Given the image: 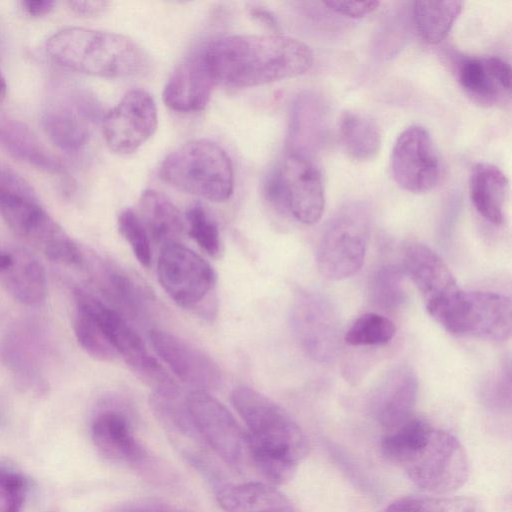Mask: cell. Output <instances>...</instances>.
Instances as JSON below:
<instances>
[{"mask_svg":"<svg viewBox=\"0 0 512 512\" xmlns=\"http://www.w3.org/2000/svg\"><path fill=\"white\" fill-rule=\"evenodd\" d=\"M47 53L58 64L87 75L122 78L145 70V51L131 38L112 32L67 27L46 43Z\"/></svg>","mask_w":512,"mask_h":512,"instance_id":"obj_2","label":"cell"},{"mask_svg":"<svg viewBox=\"0 0 512 512\" xmlns=\"http://www.w3.org/2000/svg\"><path fill=\"white\" fill-rule=\"evenodd\" d=\"M74 299L78 310L92 316L102 327L119 356L153 391L163 390L175 382L160 363L149 354L139 334L117 310L108 307L92 294L77 289Z\"/></svg>","mask_w":512,"mask_h":512,"instance_id":"obj_9","label":"cell"},{"mask_svg":"<svg viewBox=\"0 0 512 512\" xmlns=\"http://www.w3.org/2000/svg\"><path fill=\"white\" fill-rule=\"evenodd\" d=\"M432 429L425 421L412 417L382 438L381 453L391 463L404 467L427 443Z\"/></svg>","mask_w":512,"mask_h":512,"instance_id":"obj_29","label":"cell"},{"mask_svg":"<svg viewBox=\"0 0 512 512\" xmlns=\"http://www.w3.org/2000/svg\"><path fill=\"white\" fill-rule=\"evenodd\" d=\"M216 85L254 87L299 76L313 53L304 42L281 34L224 36L203 47Z\"/></svg>","mask_w":512,"mask_h":512,"instance_id":"obj_1","label":"cell"},{"mask_svg":"<svg viewBox=\"0 0 512 512\" xmlns=\"http://www.w3.org/2000/svg\"><path fill=\"white\" fill-rule=\"evenodd\" d=\"M42 124L50 140L63 150H78L89 138L85 117L66 107L49 108L43 114Z\"/></svg>","mask_w":512,"mask_h":512,"instance_id":"obj_30","label":"cell"},{"mask_svg":"<svg viewBox=\"0 0 512 512\" xmlns=\"http://www.w3.org/2000/svg\"><path fill=\"white\" fill-rule=\"evenodd\" d=\"M103 268V285L109 297L129 315L142 316L149 300L146 289L120 267L108 264Z\"/></svg>","mask_w":512,"mask_h":512,"instance_id":"obj_31","label":"cell"},{"mask_svg":"<svg viewBox=\"0 0 512 512\" xmlns=\"http://www.w3.org/2000/svg\"><path fill=\"white\" fill-rule=\"evenodd\" d=\"M107 512H186L156 500H138L116 505Z\"/></svg>","mask_w":512,"mask_h":512,"instance_id":"obj_42","label":"cell"},{"mask_svg":"<svg viewBox=\"0 0 512 512\" xmlns=\"http://www.w3.org/2000/svg\"><path fill=\"white\" fill-rule=\"evenodd\" d=\"M230 400L246 424L248 450L261 451L298 464L309 452L299 425L278 404L247 386L233 389Z\"/></svg>","mask_w":512,"mask_h":512,"instance_id":"obj_4","label":"cell"},{"mask_svg":"<svg viewBox=\"0 0 512 512\" xmlns=\"http://www.w3.org/2000/svg\"><path fill=\"white\" fill-rule=\"evenodd\" d=\"M394 323L378 313L369 312L358 317L347 330L344 340L351 346H379L395 336Z\"/></svg>","mask_w":512,"mask_h":512,"instance_id":"obj_34","label":"cell"},{"mask_svg":"<svg viewBox=\"0 0 512 512\" xmlns=\"http://www.w3.org/2000/svg\"><path fill=\"white\" fill-rule=\"evenodd\" d=\"M103 136L115 153L136 151L155 132L157 108L153 97L143 89L128 91L102 120Z\"/></svg>","mask_w":512,"mask_h":512,"instance_id":"obj_14","label":"cell"},{"mask_svg":"<svg viewBox=\"0 0 512 512\" xmlns=\"http://www.w3.org/2000/svg\"><path fill=\"white\" fill-rule=\"evenodd\" d=\"M434 320L456 336L503 342L511 336V300L499 293L460 290Z\"/></svg>","mask_w":512,"mask_h":512,"instance_id":"obj_8","label":"cell"},{"mask_svg":"<svg viewBox=\"0 0 512 512\" xmlns=\"http://www.w3.org/2000/svg\"><path fill=\"white\" fill-rule=\"evenodd\" d=\"M462 1H414L411 14L420 38L438 44L449 34L463 9Z\"/></svg>","mask_w":512,"mask_h":512,"instance_id":"obj_26","label":"cell"},{"mask_svg":"<svg viewBox=\"0 0 512 512\" xmlns=\"http://www.w3.org/2000/svg\"><path fill=\"white\" fill-rule=\"evenodd\" d=\"M391 171L395 182L409 192H426L438 184L441 162L426 128L412 125L398 136L391 153Z\"/></svg>","mask_w":512,"mask_h":512,"instance_id":"obj_13","label":"cell"},{"mask_svg":"<svg viewBox=\"0 0 512 512\" xmlns=\"http://www.w3.org/2000/svg\"><path fill=\"white\" fill-rule=\"evenodd\" d=\"M13 263V255L0 251V272L6 271Z\"/></svg>","mask_w":512,"mask_h":512,"instance_id":"obj_46","label":"cell"},{"mask_svg":"<svg viewBox=\"0 0 512 512\" xmlns=\"http://www.w3.org/2000/svg\"><path fill=\"white\" fill-rule=\"evenodd\" d=\"M185 225L189 236L205 254L213 258L221 256L223 249L218 225L201 204L195 203L188 208Z\"/></svg>","mask_w":512,"mask_h":512,"instance_id":"obj_36","label":"cell"},{"mask_svg":"<svg viewBox=\"0 0 512 512\" xmlns=\"http://www.w3.org/2000/svg\"><path fill=\"white\" fill-rule=\"evenodd\" d=\"M171 186L212 202H224L234 188L230 157L216 142L195 139L171 152L160 167Z\"/></svg>","mask_w":512,"mask_h":512,"instance_id":"obj_3","label":"cell"},{"mask_svg":"<svg viewBox=\"0 0 512 512\" xmlns=\"http://www.w3.org/2000/svg\"><path fill=\"white\" fill-rule=\"evenodd\" d=\"M323 4L332 11L350 17L360 18L375 11L380 2L378 1H325Z\"/></svg>","mask_w":512,"mask_h":512,"instance_id":"obj_40","label":"cell"},{"mask_svg":"<svg viewBox=\"0 0 512 512\" xmlns=\"http://www.w3.org/2000/svg\"><path fill=\"white\" fill-rule=\"evenodd\" d=\"M338 132L344 150L357 161L371 160L380 150L381 130L374 120L362 114L342 113Z\"/></svg>","mask_w":512,"mask_h":512,"instance_id":"obj_28","label":"cell"},{"mask_svg":"<svg viewBox=\"0 0 512 512\" xmlns=\"http://www.w3.org/2000/svg\"><path fill=\"white\" fill-rule=\"evenodd\" d=\"M5 284L17 301L29 305H39L47 293L45 271L39 261L27 253L13 256L12 265L4 271Z\"/></svg>","mask_w":512,"mask_h":512,"instance_id":"obj_27","label":"cell"},{"mask_svg":"<svg viewBox=\"0 0 512 512\" xmlns=\"http://www.w3.org/2000/svg\"><path fill=\"white\" fill-rule=\"evenodd\" d=\"M0 215L17 234L29 238L48 216L38 198L20 175L0 164Z\"/></svg>","mask_w":512,"mask_h":512,"instance_id":"obj_20","label":"cell"},{"mask_svg":"<svg viewBox=\"0 0 512 512\" xmlns=\"http://www.w3.org/2000/svg\"><path fill=\"white\" fill-rule=\"evenodd\" d=\"M292 332L304 352L321 363L333 361L341 344V322L335 307L308 290L295 293L290 310Z\"/></svg>","mask_w":512,"mask_h":512,"instance_id":"obj_11","label":"cell"},{"mask_svg":"<svg viewBox=\"0 0 512 512\" xmlns=\"http://www.w3.org/2000/svg\"><path fill=\"white\" fill-rule=\"evenodd\" d=\"M404 275L403 269L395 265H385L375 272L370 294L376 306L391 310L405 302Z\"/></svg>","mask_w":512,"mask_h":512,"instance_id":"obj_37","label":"cell"},{"mask_svg":"<svg viewBox=\"0 0 512 512\" xmlns=\"http://www.w3.org/2000/svg\"><path fill=\"white\" fill-rule=\"evenodd\" d=\"M403 468L416 486L436 494L459 489L469 475L468 458L460 441L452 433L436 428Z\"/></svg>","mask_w":512,"mask_h":512,"instance_id":"obj_10","label":"cell"},{"mask_svg":"<svg viewBox=\"0 0 512 512\" xmlns=\"http://www.w3.org/2000/svg\"><path fill=\"white\" fill-rule=\"evenodd\" d=\"M118 230L138 262L149 267L152 260L150 237L137 212L132 209L123 210L118 217Z\"/></svg>","mask_w":512,"mask_h":512,"instance_id":"obj_38","label":"cell"},{"mask_svg":"<svg viewBox=\"0 0 512 512\" xmlns=\"http://www.w3.org/2000/svg\"><path fill=\"white\" fill-rule=\"evenodd\" d=\"M327 107L314 93L300 95L292 109L289 152L310 158L324 141L327 132Z\"/></svg>","mask_w":512,"mask_h":512,"instance_id":"obj_22","label":"cell"},{"mask_svg":"<svg viewBox=\"0 0 512 512\" xmlns=\"http://www.w3.org/2000/svg\"><path fill=\"white\" fill-rule=\"evenodd\" d=\"M268 200L282 212L306 225L317 223L325 209L321 173L311 158L287 152L268 178Z\"/></svg>","mask_w":512,"mask_h":512,"instance_id":"obj_7","label":"cell"},{"mask_svg":"<svg viewBox=\"0 0 512 512\" xmlns=\"http://www.w3.org/2000/svg\"><path fill=\"white\" fill-rule=\"evenodd\" d=\"M51 261L76 266L82 262V254L76 243L50 216L29 239Z\"/></svg>","mask_w":512,"mask_h":512,"instance_id":"obj_32","label":"cell"},{"mask_svg":"<svg viewBox=\"0 0 512 512\" xmlns=\"http://www.w3.org/2000/svg\"><path fill=\"white\" fill-rule=\"evenodd\" d=\"M74 332L81 348L94 359L112 361L119 356L99 323L78 309L74 320Z\"/></svg>","mask_w":512,"mask_h":512,"instance_id":"obj_35","label":"cell"},{"mask_svg":"<svg viewBox=\"0 0 512 512\" xmlns=\"http://www.w3.org/2000/svg\"><path fill=\"white\" fill-rule=\"evenodd\" d=\"M215 85L201 48L174 70L164 87L163 101L177 112L202 111L209 103Z\"/></svg>","mask_w":512,"mask_h":512,"instance_id":"obj_17","label":"cell"},{"mask_svg":"<svg viewBox=\"0 0 512 512\" xmlns=\"http://www.w3.org/2000/svg\"><path fill=\"white\" fill-rule=\"evenodd\" d=\"M216 495L226 512H294L292 502L282 492L261 482L222 486Z\"/></svg>","mask_w":512,"mask_h":512,"instance_id":"obj_24","label":"cell"},{"mask_svg":"<svg viewBox=\"0 0 512 512\" xmlns=\"http://www.w3.org/2000/svg\"><path fill=\"white\" fill-rule=\"evenodd\" d=\"M418 380L407 365L391 368L379 382L373 395V410L378 422L389 431L410 418L416 404Z\"/></svg>","mask_w":512,"mask_h":512,"instance_id":"obj_18","label":"cell"},{"mask_svg":"<svg viewBox=\"0 0 512 512\" xmlns=\"http://www.w3.org/2000/svg\"><path fill=\"white\" fill-rule=\"evenodd\" d=\"M402 269L433 319L461 290L447 264L425 244L414 242L405 247Z\"/></svg>","mask_w":512,"mask_h":512,"instance_id":"obj_15","label":"cell"},{"mask_svg":"<svg viewBox=\"0 0 512 512\" xmlns=\"http://www.w3.org/2000/svg\"><path fill=\"white\" fill-rule=\"evenodd\" d=\"M157 276L176 305L206 320L216 316L217 275L199 254L180 242L162 246Z\"/></svg>","mask_w":512,"mask_h":512,"instance_id":"obj_5","label":"cell"},{"mask_svg":"<svg viewBox=\"0 0 512 512\" xmlns=\"http://www.w3.org/2000/svg\"><path fill=\"white\" fill-rule=\"evenodd\" d=\"M186 403L200 438L225 462L241 468L249 459L248 433L233 414L206 391H191Z\"/></svg>","mask_w":512,"mask_h":512,"instance_id":"obj_12","label":"cell"},{"mask_svg":"<svg viewBox=\"0 0 512 512\" xmlns=\"http://www.w3.org/2000/svg\"><path fill=\"white\" fill-rule=\"evenodd\" d=\"M469 192L476 211L484 219L494 225L503 223L508 179L497 166L477 163L471 171Z\"/></svg>","mask_w":512,"mask_h":512,"instance_id":"obj_25","label":"cell"},{"mask_svg":"<svg viewBox=\"0 0 512 512\" xmlns=\"http://www.w3.org/2000/svg\"><path fill=\"white\" fill-rule=\"evenodd\" d=\"M137 214L149 237L161 247L179 242L186 228L185 220L173 202L153 189L140 195Z\"/></svg>","mask_w":512,"mask_h":512,"instance_id":"obj_23","label":"cell"},{"mask_svg":"<svg viewBox=\"0 0 512 512\" xmlns=\"http://www.w3.org/2000/svg\"><path fill=\"white\" fill-rule=\"evenodd\" d=\"M457 78L469 96L485 104L496 103L511 89V67L497 56L461 59Z\"/></svg>","mask_w":512,"mask_h":512,"instance_id":"obj_21","label":"cell"},{"mask_svg":"<svg viewBox=\"0 0 512 512\" xmlns=\"http://www.w3.org/2000/svg\"><path fill=\"white\" fill-rule=\"evenodd\" d=\"M92 441L106 459L140 465L147 453L135 438L129 417L119 409L99 411L91 422Z\"/></svg>","mask_w":512,"mask_h":512,"instance_id":"obj_19","label":"cell"},{"mask_svg":"<svg viewBox=\"0 0 512 512\" xmlns=\"http://www.w3.org/2000/svg\"><path fill=\"white\" fill-rule=\"evenodd\" d=\"M384 512H443V509L433 500L402 497L392 502Z\"/></svg>","mask_w":512,"mask_h":512,"instance_id":"obj_41","label":"cell"},{"mask_svg":"<svg viewBox=\"0 0 512 512\" xmlns=\"http://www.w3.org/2000/svg\"><path fill=\"white\" fill-rule=\"evenodd\" d=\"M0 143L15 156L39 167L49 170L58 169L54 159L40 146L34 135L22 125L9 122L0 124Z\"/></svg>","mask_w":512,"mask_h":512,"instance_id":"obj_33","label":"cell"},{"mask_svg":"<svg viewBox=\"0 0 512 512\" xmlns=\"http://www.w3.org/2000/svg\"><path fill=\"white\" fill-rule=\"evenodd\" d=\"M250 15L253 19L271 29L273 31L278 30V23L273 14L261 7H252L250 9Z\"/></svg>","mask_w":512,"mask_h":512,"instance_id":"obj_45","label":"cell"},{"mask_svg":"<svg viewBox=\"0 0 512 512\" xmlns=\"http://www.w3.org/2000/svg\"><path fill=\"white\" fill-rule=\"evenodd\" d=\"M29 491V481L16 468L0 464V512H21Z\"/></svg>","mask_w":512,"mask_h":512,"instance_id":"obj_39","label":"cell"},{"mask_svg":"<svg viewBox=\"0 0 512 512\" xmlns=\"http://www.w3.org/2000/svg\"><path fill=\"white\" fill-rule=\"evenodd\" d=\"M370 227V209L363 202L347 203L334 214L316 251L317 268L326 279L343 280L361 269Z\"/></svg>","mask_w":512,"mask_h":512,"instance_id":"obj_6","label":"cell"},{"mask_svg":"<svg viewBox=\"0 0 512 512\" xmlns=\"http://www.w3.org/2000/svg\"><path fill=\"white\" fill-rule=\"evenodd\" d=\"M109 4L110 3L108 1H102V0H97V1L74 0V1L68 2L69 7L75 13H77L79 15H83V16H94V15L101 14L108 8Z\"/></svg>","mask_w":512,"mask_h":512,"instance_id":"obj_43","label":"cell"},{"mask_svg":"<svg viewBox=\"0 0 512 512\" xmlns=\"http://www.w3.org/2000/svg\"><path fill=\"white\" fill-rule=\"evenodd\" d=\"M22 5L29 15L38 17L49 13L55 2L52 0H25Z\"/></svg>","mask_w":512,"mask_h":512,"instance_id":"obj_44","label":"cell"},{"mask_svg":"<svg viewBox=\"0 0 512 512\" xmlns=\"http://www.w3.org/2000/svg\"><path fill=\"white\" fill-rule=\"evenodd\" d=\"M6 92H7L6 81L0 71V102H2L4 100V98L6 96Z\"/></svg>","mask_w":512,"mask_h":512,"instance_id":"obj_47","label":"cell"},{"mask_svg":"<svg viewBox=\"0 0 512 512\" xmlns=\"http://www.w3.org/2000/svg\"><path fill=\"white\" fill-rule=\"evenodd\" d=\"M152 347L177 378L194 390L217 389L222 382L218 364L205 352L181 337L163 330H151Z\"/></svg>","mask_w":512,"mask_h":512,"instance_id":"obj_16","label":"cell"}]
</instances>
